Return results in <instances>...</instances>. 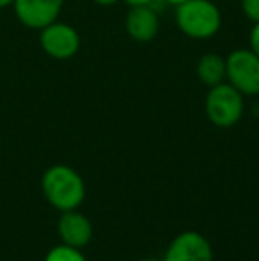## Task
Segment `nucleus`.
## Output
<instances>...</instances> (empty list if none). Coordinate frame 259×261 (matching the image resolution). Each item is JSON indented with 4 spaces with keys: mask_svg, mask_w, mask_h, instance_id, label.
Here are the masks:
<instances>
[{
    "mask_svg": "<svg viewBox=\"0 0 259 261\" xmlns=\"http://www.w3.org/2000/svg\"><path fill=\"white\" fill-rule=\"evenodd\" d=\"M46 201L59 212L76 210L85 197V183L82 176L69 165L57 164L46 169L41 179Z\"/></svg>",
    "mask_w": 259,
    "mask_h": 261,
    "instance_id": "1",
    "label": "nucleus"
},
{
    "mask_svg": "<svg viewBox=\"0 0 259 261\" xmlns=\"http://www.w3.org/2000/svg\"><path fill=\"white\" fill-rule=\"evenodd\" d=\"M176 23L192 39H210L222 27L220 9L211 0H187L176 6Z\"/></svg>",
    "mask_w": 259,
    "mask_h": 261,
    "instance_id": "2",
    "label": "nucleus"
},
{
    "mask_svg": "<svg viewBox=\"0 0 259 261\" xmlns=\"http://www.w3.org/2000/svg\"><path fill=\"white\" fill-rule=\"evenodd\" d=\"M243 94L236 91L231 84H218L210 87L204 100V110L206 116L215 126L218 128H231L242 119L243 116Z\"/></svg>",
    "mask_w": 259,
    "mask_h": 261,
    "instance_id": "3",
    "label": "nucleus"
},
{
    "mask_svg": "<svg viewBox=\"0 0 259 261\" xmlns=\"http://www.w3.org/2000/svg\"><path fill=\"white\" fill-rule=\"evenodd\" d=\"M225 79L243 96L259 94V57L252 50L240 48L225 59Z\"/></svg>",
    "mask_w": 259,
    "mask_h": 261,
    "instance_id": "4",
    "label": "nucleus"
},
{
    "mask_svg": "<svg viewBox=\"0 0 259 261\" xmlns=\"http://www.w3.org/2000/svg\"><path fill=\"white\" fill-rule=\"evenodd\" d=\"M39 45L48 57L68 61L80 50V34L64 21H53L39 31Z\"/></svg>",
    "mask_w": 259,
    "mask_h": 261,
    "instance_id": "5",
    "label": "nucleus"
},
{
    "mask_svg": "<svg viewBox=\"0 0 259 261\" xmlns=\"http://www.w3.org/2000/svg\"><path fill=\"white\" fill-rule=\"evenodd\" d=\"M64 2L66 0H14L13 9L21 25L41 31L59 18Z\"/></svg>",
    "mask_w": 259,
    "mask_h": 261,
    "instance_id": "6",
    "label": "nucleus"
},
{
    "mask_svg": "<svg viewBox=\"0 0 259 261\" xmlns=\"http://www.w3.org/2000/svg\"><path fill=\"white\" fill-rule=\"evenodd\" d=\"M163 261H213V249L204 234L185 231L170 242Z\"/></svg>",
    "mask_w": 259,
    "mask_h": 261,
    "instance_id": "7",
    "label": "nucleus"
},
{
    "mask_svg": "<svg viewBox=\"0 0 259 261\" xmlns=\"http://www.w3.org/2000/svg\"><path fill=\"white\" fill-rule=\"evenodd\" d=\"M126 32L131 39L138 43H148L156 38L160 31L158 11L153 6H135L130 7L125 21Z\"/></svg>",
    "mask_w": 259,
    "mask_h": 261,
    "instance_id": "8",
    "label": "nucleus"
},
{
    "mask_svg": "<svg viewBox=\"0 0 259 261\" xmlns=\"http://www.w3.org/2000/svg\"><path fill=\"white\" fill-rule=\"evenodd\" d=\"M57 229H59V237L63 244L75 249L85 247L93 238V224L83 213L76 212V210L63 212Z\"/></svg>",
    "mask_w": 259,
    "mask_h": 261,
    "instance_id": "9",
    "label": "nucleus"
},
{
    "mask_svg": "<svg viewBox=\"0 0 259 261\" xmlns=\"http://www.w3.org/2000/svg\"><path fill=\"white\" fill-rule=\"evenodd\" d=\"M195 73L204 86H218L225 80V59L218 54H204L197 61Z\"/></svg>",
    "mask_w": 259,
    "mask_h": 261,
    "instance_id": "10",
    "label": "nucleus"
},
{
    "mask_svg": "<svg viewBox=\"0 0 259 261\" xmlns=\"http://www.w3.org/2000/svg\"><path fill=\"white\" fill-rule=\"evenodd\" d=\"M45 261H85L83 254L80 252V249L69 247V245H57L52 251L46 254Z\"/></svg>",
    "mask_w": 259,
    "mask_h": 261,
    "instance_id": "11",
    "label": "nucleus"
},
{
    "mask_svg": "<svg viewBox=\"0 0 259 261\" xmlns=\"http://www.w3.org/2000/svg\"><path fill=\"white\" fill-rule=\"evenodd\" d=\"M242 11L254 23L259 21V0H242Z\"/></svg>",
    "mask_w": 259,
    "mask_h": 261,
    "instance_id": "12",
    "label": "nucleus"
},
{
    "mask_svg": "<svg viewBox=\"0 0 259 261\" xmlns=\"http://www.w3.org/2000/svg\"><path fill=\"white\" fill-rule=\"evenodd\" d=\"M249 39H250V50H252V52L259 57V21L254 23Z\"/></svg>",
    "mask_w": 259,
    "mask_h": 261,
    "instance_id": "13",
    "label": "nucleus"
},
{
    "mask_svg": "<svg viewBox=\"0 0 259 261\" xmlns=\"http://www.w3.org/2000/svg\"><path fill=\"white\" fill-rule=\"evenodd\" d=\"M130 7H135V6H155L156 0H125Z\"/></svg>",
    "mask_w": 259,
    "mask_h": 261,
    "instance_id": "14",
    "label": "nucleus"
},
{
    "mask_svg": "<svg viewBox=\"0 0 259 261\" xmlns=\"http://www.w3.org/2000/svg\"><path fill=\"white\" fill-rule=\"evenodd\" d=\"M93 2H96L98 6H114V4L119 2V0H93Z\"/></svg>",
    "mask_w": 259,
    "mask_h": 261,
    "instance_id": "15",
    "label": "nucleus"
},
{
    "mask_svg": "<svg viewBox=\"0 0 259 261\" xmlns=\"http://www.w3.org/2000/svg\"><path fill=\"white\" fill-rule=\"evenodd\" d=\"M14 0H0V9H6V7H11L13 6Z\"/></svg>",
    "mask_w": 259,
    "mask_h": 261,
    "instance_id": "16",
    "label": "nucleus"
},
{
    "mask_svg": "<svg viewBox=\"0 0 259 261\" xmlns=\"http://www.w3.org/2000/svg\"><path fill=\"white\" fill-rule=\"evenodd\" d=\"M183 2H187V0H165V4H170V6H180V4H183Z\"/></svg>",
    "mask_w": 259,
    "mask_h": 261,
    "instance_id": "17",
    "label": "nucleus"
},
{
    "mask_svg": "<svg viewBox=\"0 0 259 261\" xmlns=\"http://www.w3.org/2000/svg\"><path fill=\"white\" fill-rule=\"evenodd\" d=\"M142 261H162V259H156V258H148V259H142Z\"/></svg>",
    "mask_w": 259,
    "mask_h": 261,
    "instance_id": "18",
    "label": "nucleus"
}]
</instances>
